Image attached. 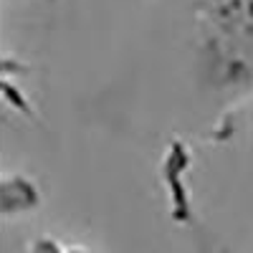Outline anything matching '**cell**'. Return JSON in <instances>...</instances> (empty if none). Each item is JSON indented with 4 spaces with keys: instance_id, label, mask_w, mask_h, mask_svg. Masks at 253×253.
<instances>
[{
    "instance_id": "cell-1",
    "label": "cell",
    "mask_w": 253,
    "mask_h": 253,
    "mask_svg": "<svg viewBox=\"0 0 253 253\" xmlns=\"http://www.w3.org/2000/svg\"><path fill=\"white\" fill-rule=\"evenodd\" d=\"M193 53L218 107L253 96V0H203L193 13Z\"/></svg>"
},
{
    "instance_id": "cell-2",
    "label": "cell",
    "mask_w": 253,
    "mask_h": 253,
    "mask_svg": "<svg viewBox=\"0 0 253 253\" xmlns=\"http://www.w3.org/2000/svg\"><path fill=\"white\" fill-rule=\"evenodd\" d=\"M38 203H41V195H38V187L31 177L10 175V177L3 180V187H0V205H3L5 215L31 213Z\"/></svg>"
},
{
    "instance_id": "cell-3",
    "label": "cell",
    "mask_w": 253,
    "mask_h": 253,
    "mask_svg": "<svg viewBox=\"0 0 253 253\" xmlns=\"http://www.w3.org/2000/svg\"><path fill=\"white\" fill-rule=\"evenodd\" d=\"M31 253H86V251H81V248H63V246H58L56 241L43 238V241H38V243L31 248Z\"/></svg>"
}]
</instances>
